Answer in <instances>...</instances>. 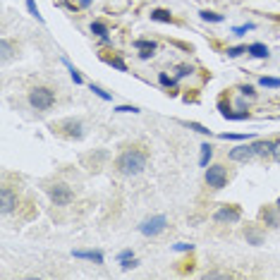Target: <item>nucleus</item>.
<instances>
[{
	"label": "nucleus",
	"instance_id": "obj_1",
	"mask_svg": "<svg viewBox=\"0 0 280 280\" xmlns=\"http://www.w3.org/2000/svg\"><path fill=\"white\" fill-rule=\"evenodd\" d=\"M146 163H149L146 151L130 149V151H125L120 158H118V170H120L122 175H139V172L146 168Z\"/></svg>",
	"mask_w": 280,
	"mask_h": 280
},
{
	"label": "nucleus",
	"instance_id": "obj_2",
	"mask_svg": "<svg viewBox=\"0 0 280 280\" xmlns=\"http://www.w3.org/2000/svg\"><path fill=\"white\" fill-rule=\"evenodd\" d=\"M29 103L31 108L36 110H48L53 103H55V96H53V91L46 89V86H36V89H31L29 94Z\"/></svg>",
	"mask_w": 280,
	"mask_h": 280
},
{
	"label": "nucleus",
	"instance_id": "obj_3",
	"mask_svg": "<svg viewBox=\"0 0 280 280\" xmlns=\"http://www.w3.org/2000/svg\"><path fill=\"white\" fill-rule=\"evenodd\" d=\"M48 194H50V199H53L55 206H67V204H72V199H74V192H72L67 184H62V182L53 184L48 190Z\"/></svg>",
	"mask_w": 280,
	"mask_h": 280
},
{
	"label": "nucleus",
	"instance_id": "obj_4",
	"mask_svg": "<svg viewBox=\"0 0 280 280\" xmlns=\"http://www.w3.org/2000/svg\"><path fill=\"white\" fill-rule=\"evenodd\" d=\"M228 182V172L223 165H209L206 168V184L213 187V190H223Z\"/></svg>",
	"mask_w": 280,
	"mask_h": 280
},
{
	"label": "nucleus",
	"instance_id": "obj_5",
	"mask_svg": "<svg viewBox=\"0 0 280 280\" xmlns=\"http://www.w3.org/2000/svg\"><path fill=\"white\" fill-rule=\"evenodd\" d=\"M165 225H168V218H165V216H153V218L141 223L139 232L141 235H146V237H153V235H158V232L165 230Z\"/></svg>",
	"mask_w": 280,
	"mask_h": 280
},
{
	"label": "nucleus",
	"instance_id": "obj_6",
	"mask_svg": "<svg viewBox=\"0 0 280 280\" xmlns=\"http://www.w3.org/2000/svg\"><path fill=\"white\" fill-rule=\"evenodd\" d=\"M251 156H256V151H254V144H240L237 149H232L228 153V158L235 160V163H244V160H249Z\"/></svg>",
	"mask_w": 280,
	"mask_h": 280
},
{
	"label": "nucleus",
	"instance_id": "obj_7",
	"mask_svg": "<svg viewBox=\"0 0 280 280\" xmlns=\"http://www.w3.org/2000/svg\"><path fill=\"white\" fill-rule=\"evenodd\" d=\"M213 220H218V223H237L240 220V209H235V206H223L213 213Z\"/></svg>",
	"mask_w": 280,
	"mask_h": 280
},
{
	"label": "nucleus",
	"instance_id": "obj_8",
	"mask_svg": "<svg viewBox=\"0 0 280 280\" xmlns=\"http://www.w3.org/2000/svg\"><path fill=\"white\" fill-rule=\"evenodd\" d=\"M134 48L141 50L139 53L141 60H149L151 55L156 53V43H153V41H146V39H139V41H134Z\"/></svg>",
	"mask_w": 280,
	"mask_h": 280
},
{
	"label": "nucleus",
	"instance_id": "obj_9",
	"mask_svg": "<svg viewBox=\"0 0 280 280\" xmlns=\"http://www.w3.org/2000/svg\"><path fill=\"white\" fill-rule=\"evenodd\" d=\"M0 197H3V213H10V211L17 206V199H15V194H12L8 187H3Z\"/></svg>",
	"mask_w": 280,
	"mask_h": 280
},
{
	"label": "nucleus",
	"instance_id": "obj_10",
	"mask_svg": "<svg viewBox=\"0 0 280 280\" xmlns=\"http://www.w3.org/2000/svg\"><path fill=\"white\" fill-rule=\"evenodd\" d=\"M74 256H77V259H89V261H94V263H103V254H101V251H81V249H77L74 251Z\"/></svg>",
	"mask_w": 280,
	"mask_h": 280
},
{
	"label": "nucleus",
	"instance_id": "obj_11",
	"mask_svg": "<svg viewBox=\"0 0 280 280\" xmlns=\"http://www.w3.org/2000/svg\"><path fill=\"white\" fill-rule=\"evenodd\" d=\"M247 53H251L254 58H268V48L263 43H251V46H247Z\"/></svg>",
	"mask_w": 280,
	"mask_h": 280
},
{
	"label": "nucleus",
	"instance_id": "obj_12",
	"mask_svg": "<svg viewBox=\"0 0 280 280\" xmlns=\"http://www.w3.org/2000/svg\"><path fill=\"white\" fill-rule=\"evenodd\" d=\"M62 127H67V134H70V137H77V139L84 134V132H81V122L67 120V122H62Z\"/></svg>",
	"mask_w": 280,
	"mask_h": 280
},
{
	"label": "nucleus",
	"instance_id": "obj_13",
	"mask_svg": "<svg viewBox=\"0 0 280 280\" xmlns=\"http://www.w3.org/2000/svg\"><path fill=\"white\" fill-rule=\"evenodd\" d=\"M270 146H273V141H256L254 151H256V156H270Z\"/></svg>",
	"mask_w": 280,
	"mask_h": 280
},
{
	"label": "nucleus",
	"instance_id": "obj_14",
	"mask_svg": "<svg viewBox=\"0 0 280 280\" xmlns=\"http://www.w3.org/2000/svg\"><path fill=\"white\" fill-rule=\"evenodd\" d=\"M211 156H213V146H211V144H204V146H201V158H199L201 168H206V165H209Z\"/></svg>",
	"mask_w": 280,
	"mask_h": 280
},
{
	"label": "nucleus",
	"instance_id": "obj_15",
	"mask_svg": "<svg viewBox=\"0 0 280 280\" xmlns=\"http://www.w3.org/2000/svg\"><path fill=\"white\" fill-rule=\"evenodd\" d=\"M91 34H96L101 39H108V29H106L103 22H94V24H91Z\"/></svg>",
	"mask_w": 280,
	"mask_h": 280
},
{
	"label": "nucleus",
	"instance_id": "obj_16",
	"mask_svg": "<svg viewBox=\"0 0 280 280\" xmlns=\"http://www.w3.org/2000/svg\"><path fill=\"white\" fill-rule=\"evenodd\" d=\"M151 20H156V22H172V15L168 10H153V12H151Z\"/></svg>",
	"mask_w": 280,
	"mask_h": 280
},
{
	"label": "nucleus",
	"instance_id": "obj_17",
	"mask_svg": "<svg viewBox=\"0 0 280 280\" xmlns=\"http://www.w3.org/2000/svg\"><path fill=\"white\" fill-rule=\"evenodd\" d=\"M259 84H261V86H268V89H278L280 79H275V77H261Z\"/></svg>",
	"mask_w": 280,
	"mask_h": 280
},
{
	"label": "nucleus",
	"instance_id": "obj_18",
	"mask_svg": "<svg viewBox=\"0 0 280 280\" xmlns=\"http://www.w3.org/2000/svg\"><path fill=\"white\" fill-rule=\"evenodd\" d=\"M0 50H3V60H8V58H10L12 55V48H10V41H0Z\"/></svg>",
	"mask_w": 280,
	"mask_h": 280
},
{
	"label": "nucleus",
	"instance_id": "obj_19",
	"mask_svg": "<svg viewBox=\"0 0 280 280\" xmlns=\"http://www.w3.org/2000/svg\"><path fill=\"white\" fill-rule=\"evenodd\" d=\"M201 20H206V22H223V17L220 15H216V12H201Z\"/></svg>",
	"mask_w": 280,
	"mask_h": 280
},
{
	"label": "nucleus",
	"instance_id": "obj_20",
	"mask_svg": "<svg viewBox=\"0 0 280 280\" xmlns=\"http://www.w3.org/2000/svg\"><path fill=\"white\" fill-rule=\"evenodd\" d=\"M62 62H65L67 67H70V77H72V81H74V84H81V74H79V72L74 70V67H72V65H70L67 60H62Z\"/></svg>",
	"mask_w": 280,
	"mask_h": 280
},
{
	"label": "nucleus",
	"instance_id": "obj_21",
	"mask_svg": "<svg viewBox=\"0 0 280 280\" xmlns=\"http://www.w3.org/2000/svg\"><path fill=\"white\" fill-rule=\"evenodd\" d=\"M27 8H29V12L34 15V17H36V20L43 22V17L39 15V8H36V3H34V0H27Z\"/></svg>",
	"mask_w": 280,
	"mask_h": 280
},
{
	"label": "nucleus",
	"instance_id": "obj_22",
	"mask_svg": "<svg viewBox=\"0 0 280 280\" xmlns=\"http://www.w3.org/2000/svg\"><path fill=\"white\" fill-rule=\"evenodd\" d=\"M120 263H122V268H125V270H130V268H134V266H137L139 261L134 259V256H127V259H122Z\"/></svg>",
	"mask_w": 280,
	"mask_h": 280
},
{
	"label": "nucleus",
	"instance_id": "obj_23",
	"mask_svg": "<svg viewBox=\"0 0 280 280\" xmlns=\"http://www.w3.org/2000/svg\"><path fill=\"white\" fill-rule=\"evenodd\" d=\"M108 62L113 65V67H118L120 72H127V65H125V62H122L120 58H108Z\"/></svg>",
	"mask_w": 280,
	"mask_h": 280
},
{
	"label": "nucleus",
	"instance_id": "obj_24",
	"mask_svg": "<svg viewBox=\"0 0 280 280\" xmlns=\"http://www.w3.org/2000/svg\"><path fill=\"white\" fill-rule=\"evenodd\" d=\"M242 53H247V46H235V48H228V55H230V58H237V55H242Z\"/></svg>",
	"mask_w": 280,
	"mask_h": 280
},
{
	"label": "nucleus",
	"instance_id": "obj_25",
	"mask_svg": "<svg viewBox=\"0 0 280 280\" xmlns=\"http://www.w3.org/2000/svg\"><path fill=\"white\" fill-rule=\"evenodd\" d=\"M270 156H273V160H278L280 163V141H273V146H270Z\"/></svg>",
	"mask_w": 280,
	"mask_h": 280
},
{
	"label": "nucleus",
	"instance_id": "obj_26",
	"mask_svg": "<svg viewBox=\"0 0 280 280\" xmlns=\"http://www.w3.org/2000/svg\"><path fill=\"white\" fill-rule=\"evenodd\" d=\"M158 81H160V84H163V86H175V79H170V77H168L165 72H163V74H160V77H158Z\"/></svg>",
	"mask_w": 280,
	"mask_h": 280
},
{
	"label": "nucleus",
	"instance_id": "obj_27",
	"mask_svg": "<svg viewBox=\"0 0 280 280\" xmlns=\"http://www.w3.org/2000/svg\"><path fill=\"white\" fill-rule=\"evenodd\" d=\"M91 91H94L96 96H101V99H103V101H110V94H106V91L101 89V86H91Z\"/></svg>",
	"mask_w": 280,
	"mask_h": 280
},
{
	"label": "nucleus",
	"instance_id": "obj_28",
	"mask_svg": "<svg viewBox=\"0 0 280 280\" xmlns=\"http://www.w3.org/2000/svg\"><path fill=\"white\" fill-rule=\"evenodd\" d=\"M187 74H192V67H187V65L177 67V72H175V77H187Z\"/></svg>",
	"mask_w": 280,
	"mask_h": 280
},
{
	"label": "nucleus",
	"instance_id": "obj_29",
	"mask_svg": "<svg viewBox=\"0 0 280 280\" xmlns=\"http://www.w3.org/2000/svg\"><path fill=\"white\" fill-rule=\"evenodd\" d=\"M251 29H254V24H244V27H235L232 31H235V34H247V31H251Z\"/></svg>",
	"mask_w": 280,
	"mask_h": 280
},
{
	"label": "nucleus",
	"instance_id": "obj_30",
	"mask_svg": "<svg viewBox=\"0 0 280 280\" xmlns=\"http://www.w3.org/2000/svg\"><path fill=\"white\" fill-rule=\"evenodd\" d=\"M190 130H197V132H201V134H211V130L201 127V125H197V122H190Z\"/></svg>",
	"mask_w": 280,
	"mask_h": 280
},
{
	"label": "nucleus",
	"instance_id": "obj_31",
	"mask_svg": "<svg viewBox=\"0 0 280 280\" xmlns=\"http://www.w3.org/2000/svg\"><path fill=\"white\" fill-rule=\"evenodd\" d=\"M115 110H118V113H139V110L134 108V106H118Z\"/></svg>",
	"mask_w": 280,
	"mask_h": 280
},
{
	"label": "nucleus",
	"instance_id": "obj_32",
	"mask_svg": "<svg viewBox=\"0 0 280 280\" xmlns=\"http://www.w3.org/2000/svg\"><path fill=\"white\" fill-rule=\"evenodd\" d=\"M204 278L209 280V278H228V273H220V270H213V273H206Z\"/></svg>",
	"mask_w": 280,
	"mask_h": 280
},
{
	"label": "nucleus",
	"instance_id": "obj_33",
	"mask_svg": "<svg viewBox=\"0 0 280 280\" xmlns=\"http://www.w3.org/2000/svg\"><path fill=\"white\" fill-rule=\"evenodd\" d=\"M247 240H249L251 244H261V237L256 235V232H247Z\"/></svg>",
	"mask_w": 280,
	"mask_h": 280
},
{
	"label": "nucleus",
	"instance_id": "obj_34",
	"mask_svg": "<svg viewBox=\"0 0 280 280\" xmlns=\"http://www.w3.org/2000/svg\"><path fill=\"white\" fill-rule=\"evenodd\" d=\"M175 251H192V244H187V242H180V244H175Z\"/></svg>",
	"mask_w": 280,
	"mask_h": 280
},
{
	"label": "nucleus",
	"instance_id": "obj_35",
	"mask_svg": "<svg viewBox=\"0 0 280 280\" xmlns=\"http://www.w3.org/2000/svg\"><path fill=\"white\" fill-rule=\"evenodd\" d=\"M263 218L268 220L270 225H278V218H275V216H273V213H263Z\"/></svg>",
	"mask_w": 280,
	"mask_h": 280
},
{
	"label": "nucleus",
	"instance_id": "obj_36",
	"mask_svg": "<svg viewBox=\"0 0 280 280\" xmlns=\"http://www.w3.org/2000/svg\"><path fill=\"white\" fill-rule=\"evenodd\" d=\"M242 94H244V96H249V99H254V96H256L251 86H242Z\"/></svg>",
	"mask_w": 280,
	"mask_h": 280
},
{
	"label": "nucleus",
	"instance_id": "obj_37",
	"mask_svg": "<svg viewBox=\"0 0 280 280\" xmlns=\"http://www.w3.org/2000/svg\"><path fill=\"white\" fill-rule=\"evenodd\" d=\"M127 256H132V251H130V249L122 251V254H120V261H122V259H127Z\"/></svg>",
	"mask_w": 280,
	"mask_h": 280
},
{
	"label": "nucleus",
	"instance_id": "obj_38",
	"mask_svg": "<svg viewBox=\"0 0 280 280\" xmlns=\"http://www.w3.org/2000/svg\"><path fill=\"white\" fill-rule=\"evenodd\" d=\"M79 3H81V5H84V8H86V5H89L91 0H79Z\"/></svg>",
	"mask_w": 280,
	"mask_h": 280
},
{
	"label": "nucleus",
	"instance_id": "obj_39",
	"mask_svg": "<svg viewBox=\"0 0 280 280\" xmlns=\"http://www.w3.org/2000/svg\"><path fill=\"white\" fill-rule=\"evenodd\" d=\"M275 206H278V213H280V199H278V204H275Z\"/></svg>",
	"mask_w": 280,
	"mask_h": 280
}]
</instances>
